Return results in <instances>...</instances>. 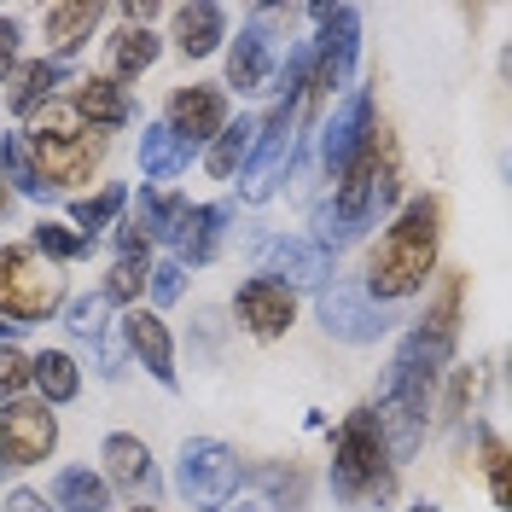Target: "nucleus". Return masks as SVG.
<instances>
[{"instance_id": "a19ab883", "label": "nucleus", "mask_w": 512, "mask_h": 512, "mask_svg": "<svg viewBox=\"0 0 512 512\" xmlns=\"http://www.w3.org/2000/svg\"><path fill=\"white\" fill-rule=\"evenodd\" d=\"M18 332H24V326H12V320H0V344H18Z\"/></svg>"}, {"instance_id": "f257e3e1", "label": "nucleus", "mask_w": 512, "mask_h": 512, "mask_svg": "<svg viewBox=\"0 0 512 512\" xmlns=\"http://www.w3.org/2000/svg\"><path fill=\"white\" fill-rule=\"evenodd\" d=\"M460 303H466V280L448 268L443 280H437V297H431V309L425 320L408 326V338L396 344L390 355V367H384V384H379V419L384 431V448H390V460H408L425 437V414H431V390L443 379V367L454 361V338H460Z\"/></svg>"}, {"instance_id": "4c0bfd02", "label": "nucleus", "mask_w": 512, "mask_h": 512, "mask_svg": "<svg viewBox=\"0 0 512 512\" xmlns=\"http://www.w3.org/2000/svg\"><path fill=\"white\" fill-rule=\"evenodd\" d=\"M117 262H152V239L140 233V222H117Z\"/></svg>"}, {"instance_id": "39448f33", "label": "nucleus", "mask_w": 512, "mask_h": 512, "mask_svg": "<svg viewBox=\"0 0 512 512\" xmlns=\"http://www.w3.org/2000/svg\"><path fill=\"white\" fill-rule=\"evenodd\" d=\"M309 18L320 24V35H315V70H309L303 111H315L320 99L338 94L355 76V53H361V12L355 6H315Z\"/></svg>"}, {"instance_id": "c85d7f7f", "label": "nucleus", "mask_w": 512, "mask_h": 512, "mask_svg": "<svg viewBox=\"0 0 512 512\" xmlns=\"http://www.w3.org/2000/svg\"><path fill=\"white\" fill-rule=\"evenodd\" d=\"M123 204H128V187H123V181H105L99 192H88V198H76V204H70V222L82 227V239H88V233H99V227L117 222V210H123Z\"/></svg>"}, {"instance_id": "ea45409f", "label": "nucleus", "mask_w": 512, "mask_h": 512, "mask_svg": "<svg viewBox=\"0 0 512 512\" xmlns=\"http://www.w3.org/2000/svg\"><path fill=\"white\" fill-rule=\"evenodd\" d=\"M6 512H53V507H47L35 489H12V495H6Z\"/></svg>"}, {"instance_id": "412c9836", "label": "nucleus", "mask_w": 512, "mask_h": 512, "mask_svg": "<svg viewBox=\"0 0 512 512\" xmlns=\"http://www.w3.org/2000/svg\"><path fill=\"white\" fill-rule=\"evenodd\" d=\"M99 6H47V18H41V30H47V59H70V53H82L99 30Z\"/></svg>"}, {"instance_id": "9d476101", "label": "nucleus", "mask_w": 512, "mask_h": 512, "mask_svg": "<svg viewBox=\"0 0 512 512\" xmlns=\"http://www.w3.org/2000/svg\"><path fill=\"white\" fill-rule=\"evenodd\" d=\"M24 146H30V163H35V175H41V187L59 192V187H82V181H94L99 158L111 152V134H94V128H82V134H70V140L24 134Z\"/></svg>"}, {"instance_id": "f03ea898", "label": "nucleus", "mask_w": 512, "mask_h": 512, "mask_svg": "<svg viewBox=\"0 0 512 512\" xmlns=\"http://www.w3.org/2000/svg\"><path fill=\"white\" fill-rule=\"evenodd\" d=\"M437 239H443V198L437 192H419L396 210V222L384 227V239L367 251V274L361 286L373 303H408L431 286L437 274Z\"/></svg>"}, {"instance_id": "2eb2a0df", "label": "nucleus", "mask_w": 512, "mask_h": 512, "mask_svg": "<svg viewBox=\"0 0 512 512\" xmlns=\"http://www.w3.org/2000/svg\"><path fill=\"white\" fill-rule=\"evenodd\" d=\"M163 123H169L192 152H198V146H210V140L227 128V94H222V88H210V82L175 88V94H169V111H163Z\"/></svg>"}, {"instance_id": "4468645a", "label": "nucleus", "mask_w": 512, "mask_h": 512, "mask_svg": "<svg viewBox=\"0 0 512 512\" xmlns=\"http://www.w3.org/2000/svg\"><path fill=\"white\" fill-rule=\"evenodd\" d=\"M233 315H239V326H245L251 338L274 344V338H286L291 326H297V291H286V286H274V280H262V274H251L245 286L233 291Z\"/></svg>"}, {"instance_id": "a878e982", "label": "nucleus", "mask_w": 512, "mask_h": 512, "mask_svg": "<svg viewBox=\"0 0 512 512\" xmlns=\"http://www.w3.org/2000/svg\"><path fill=\"white\" fill-rule=\"evenodd\" d=\"M64 82V64L59 59H35V64H18L12 70V94H6V105L18 111V117H35L47 99H53V88Z\"/></svg>"}, {"instance_id": "aec40b11", "label": "nucleus", "mask_w": 512, "mask_h": 512, "mask_svg": "<svg viewBox=\"0 0 512 512\" xmlns=\"http://www.w3.org/2000/svg\"><path fill=\"white\" fill-rule=\"evenodd\" d=\"M227 41V12L216 0H198V6H175V47L187 59H210Z\"/></svg>"}, {"instance_id": "423d86ee", "label": "nucleus", "mask_w": 512, "mask_h": 512, "mask_svg": "<svg viewBox=\"0 0 512 512\" xmlns=\"http://www.w3.org/2000/svg\"><path fill=\"white\" fill-rule=\"evenodd\" d=\"M280 18H286L280 6H256L251 12V24L227 47V88H239V94H274V76H280V59H286Z\"/></svg>"}, {"instance_id": "0eeeda50", "label": "nucleus", "mask_w": 512, "mask_h": 512, "mask_svg": "<svg viewBox=\"0 0 512 512\" xmlns=\"http://www.w3.org/2000/svg\"><path fill=\"white\" fill-rule=\"evenodd\" d=\"M315 315L326 326V338H338V344H379L384 332L396 326V315L384 303H373L361 280H344V274H332L315 291Z\"/></svg>"}, {"instance_id": "f8f14e48", "label": "nucleus", "mask_w": 512, "mask_h": 512, "mask_svg": "<svg viewBox=\"0 0 512 512\" xmlns=\"http://www.w3.org/2000/svg\"><path fill=\"white\" fill-rule=\"evenodd\" d=\"M256 274L262 280H274V286H326L332 280V251H320L315 239H303V233H274V239H262V251H256Z\"/></svg>"}, {"instance_id": "e433bc0d", "label": "nucleus", "mask_w": 512, "mask_h": 512, "mask_svg": "<svg viewBox=\"0 0 512 512\" xmlns=\"http://www.w3.org/2000/svg\"><path fill=\"white\" fill-rule=\"evenodd\" d=\"M30 390V355L18 344H0V402H18Z\"/></svg>"}, {"instance_id": "72a5a7b5", "label": "nucleus", "mask_w": 512, "mask_h": 512, "mask_svg": "<svg viewBox=\"0 0 512 512\" xmlns=\"http://www.w3.org/2000/svg\"><path fill=\"white\" fill-rule=\"evenodd\" d=\"M146 268H152V262H111V274H105L99 297H105V303H123V309H134V303H140V291H146Z\"/></svg>"}, {"instance_id": "c9c22d12", "label": "nucleus", "mask_w": 512, "mask_h": 512, "mask_svg": "<svg viewBox=\"0 0 512 512\" xmlns=\"http://www.w3.org/2000/svg\"><path fill=\"white\" fill-rule=\"evenodd\" d=\"M146 291H152V303H158V309H169V303H181V291H187V268H181L175 256H163V262H152V268H146Z\"/></svg>"}, {"instance_id": "ddd939ff", "label": "nucleus", "mask_w": 512, "mask_h": 512, "mask_svg": "<svg viewBox=\"0 0 512 512\" xmlns=\"http://www.w3.org/2000/svg\"><path fill=\"white\" fill-rule=\"evenodd\" d=\"M367 134H373V94H367V88H344L332 123L320 128V169H326L332 181H344V169L361 158Z\"/></svg>"}, {"instance_id": "a211bd4d", "label": "nucleus", "mask_w": 512, "mask_h": 512, "mask_svg": "<svg viewBox=\"0 0 512 512\" xmlns=\"http://www.w3.org/2000/svg\"><path fill=\"white\" fill-rule=\"evenodd\" d=\"M70 111L94 134H111V128L134 123V94H128L123 82H111V76H82L76 94H70Z\"/></svg>"}, {"instance_id": "f3484780", "label": "nucleus", "mask_w": 512, "mask_h": 512, "mask_svg": "<svg viewBox=\"0 0 512 512\" xmlns=\"http://www.w3.org/2000/svg\"><path fill=\"white\" fill-rule=\"evenodd\" d=\"M99 460H105V483H117L128 495H146V507H152V495H158V466H152V448L140 443V437L111 431V437L99 443Z\"/></svg>"}, {"instance_id": "b1692460", "label": "nucleus", "mask_w": 512, "mask_h": 512, "mask_svg": "<svg viewBox=\"0 0 512 512\" xmlns=\"http://www.w3.org/2000/svg\"><path fill=\"white\" fill-rule=\"evenodd\" d=\"M187 163H192V146L175 134V128L146 123V134H140V169H146V181H175Z\"/></svg>"}, {"instance_id": "4be33fe9", "label": "nucleus", "mask_w": 512, "mask_h": 512, "mask_svg": "<svg viewBox=\"0 0 512 512\" xmlns=\"http://www.w3.org/2000/svg\"><path fill=\"white\" fill-rule=\"evenodd\" d=\"M187 216H192V204L181 198V192H158V187H146L140 198H134V216H128V222H140V233H146L152 245H175Z\"/></svg>"}, {"instance_id": "5701e85b", "label": "nucleus", "mask_w": 512, "mask_h": 512, "mask_svg": "<svg viewBox=\"0 0 512 512\" xmlns=\"http://www.w3.org/2000/svg\"><path fill=\"white\" fill-rule=\"evenodd\" d=\"M30 384L41 390L47 408H64V402H76V390H82V367H76L70 350H41V355H30Z\"/></svg>"}, {"instance_id": "79ce46f5", "label": "nucleus", "mask_w": 512, "mask_h": 512, "mask_svg": "<svg viewBox=\"0 0 512 512\" xmlns=\"http://www.w3.org/2000/svg\"><path fill=\"white\" fill-rule=\"evenodd\" d=\"M12 210V187H6V175H0V216Z\"/></svg>"}, {"instance_id": "37998d69", "label": "nucleus", "mask_w": 512, "mask_h": 512, "mask_svg": "<svg viewBox=\"0 0 512 512\" xmlns=\"http://www.w3.org/2000/svg\"><path fill=\"white\" fill-rule=\"evenodd\" d=\"M128 512H158V507H128Z\"/></svg>"}, {"instance_id": "7c9ffc66", "label": "nucleus", "mask_w": 512, "mask_h": 512, "mask_svg": "<svg viewBox=\"0 0 512 512\" xmlns=\"http://www.w3.org/2000/svg\"><path fill=\"white\" fill-rule=\"evenodd\" d=\"M30 251L41 256V262H53V268H59V262H76V256L88 251V239H82L76 227H64V222L47 216V222L30 227Z\"/></svg>"}, {"instance_id": "7ed1b4c3", "label": "nucleus", "mask_w": 512, "mask_h": 512, "mask_svg": "<svg viewBox=\"0 0 512 512\" xmlns=\"http://www.w3.org/2000/svg\"><path fill=\"white\" fill-rule=\"evenodd\" d=\"M390 448H384V431L373 408H355L344 425H338V437H332V495L344 501V507H361V501H384L390 495Z\"/></svg>"}, {"instance_id": "2f4dec72", "label": "nucleus", "mask_w": 512, "mask_h": 512, "mask_svg": "<svg viewBox=\"0 0 512 512\" xmlns=\"http://www.w3.org/2000/svg\"><path fill=\"white\" fill-rule=\"evenodd\" d=\"M105 315H111V303L99 297V291H88V297H64V326L76 332V338H105Z\"/></svg>"}, {"instance_id": "6ab92c4d", "label": "nucleus", "mask_w": 512, "mask_h": 512, "mask_svg": "<svg viewBox=\"0 0 512 512\" xmlns=\"http://www.w3.org/2000/svg\"><path fill=\"white\" fill-rule=\"evenodd\" d=\"M233 222V204H192V216L181 222V239H175V262L181 268H204V262H216L222 251V233Z\"/></svg>"}, {"instance_id": "9b49d317", "label": "nucleus", "mask_w": 512, "mask_h": 512, "mask_svg": "<svg viewBox=\"0 0 512 512\" xmlns=\"http://www.w3.org/2000/svg\"><path fill=\"white\" fill-rule=\"evenodd\" d=\"M303 123V99H280L262 123H256V134H251V152H245V192L251 198H268L274 192V175L286 169V158H291V128Z\"/></svg>"}, {"instance_id": "6e6552de", "label": "nucleus", "mask_w": 512, "mask_h": 512, "mask_svg": "<svg viewBox=\"0 0 512 512\" xmlns=\"http://www.w3.org/2000/svg\"><path fill=\"white\" fill-rule=\"evenodd\" d=\"M239 478H245V466H239V454H233L222 437H192V443H181V460H175V489L187 495L192 507L222 512L227 495L239 489Z\"/></svg>"}, {"instance_id": "cd10ccee", "label": "nucleus", "mask_w": 512, "mask_h": 512, "mask_svg": "<svg viewBox=\"0 0 512 512\" xmlns=\"http://www.w3.org/2000/svg\"><path fill=\"white\" fill-rule=\"evenodd\" d=\"M251 134H256V123H251V117L227 123L222 134L210 140V152H204V169H210L216 181H233V175L245 169V152H251Z\"/></svg>"}, {"instance_id": "58836bf2", "label": "nucleus", "mask_w": 512, "mask_h": 512, "mask_svg": "<svg viewBox=\"0 0 512 512\" xmlns=\"http://www.w3.org/2000/svg\"><path fill=\"white\" fill-rule=\"evenodd\" d=\"M6 70H18V24L12 18H0V76Z\"/></svg>"}, {"instance_id": "c756f323", "label": "nucleus", "mask_w": 512, "mask_h": 512, "mask_svg": "<svg viewBox=\"0 0 512 512\" xmlns=\"http://www.w3.org/2000/svg\"><path fill=\"white\" fill-rule=\"evenodd\" d=\"M0 175H6V187L12 192H24V198H53V192L41 187V175H35V163H30V146H24V134H6L0 140Z\"/></svg>"}, {"instance_id": "dca6fc26", "label": "nucleus", "mask_w": 512, "mask_h": 512, "mask_svg": "<svg viewBox=\"0 0 512 512\" xmlns=\"http://www.w3.org/2000/svg\"><path fill=\"white\" fill-rule=\"evenodd\" d=\"M123 344H128V355H134V361L163 384V390H175V384H181V379H175V338H169V326H163L152 309H140V303H134V309L123 315Z\"/></svg>"}, {"instance_id": "1a4fd4ad", "label": "nucleus", "mask_w": 512, "mask_h": 512, "mask_svg": "<svg viewBox=\"0 0 512 512\" xmlns=\"http://www.w3.org/2000/svg\"><path fill=\"white\" fill-rule=\"evenodd\" d=\"M53 448H59V419L41 396L0 402V472H30L53 460Z\"/></svg>"}, {"instance_id": "f704fd0d", "label": "nucleus", "mask_w": 512, "mask_h": 512, "mask_svg": "<svg viewBox=\"0 0 512 512\" xmlns=\"http://www.w3.org/2000/svg\"><path fill=\"white\" fill-rule=\"evenodd\" d=\"M478 454H483V478H489V495H495V507H507V501H512V483H507V443H501L495 431H478Z\"/></svg>"}, {"instance_id": "393cba45", "label": "nucleus", "mask_w": 512, "mask_h": 512, "mask_svg": "<svg viewBox=\"0 0 512 512\" xmlns=\"http://www.w3.org/2000/svg\"><path fill=\"white\" fill-rule=\"evenodd\" d=\"M158 53H163V41L146 24H123V30L111 35V82H134V76H146L152 64H158Z\"/></svg>"}, {"instance_id": "bb28decb", "label": "nucleus", "mask_w": 512, "mask_h": 512, "mask_svg": "<svg viewBox=\"0 0 512 512\" xmlns=\"http://www.w3.org/2000/svg\"><path fill=\"white\" fill-rule=\"evenodd\" d=\"M53 507L59 512H105L111 507V483L94 466H64L53 478Z\"/></svg>"}, {"instance_id": "20e7f679", "label": "nucleus", "mask_w": 512, "mask_h": 512, "mask_svg": "<svg viewBox=\"0 0 512 512\" xmlns=\"http://www.w3.org/2000/svg\"><path fill=\"white\" fill-rule=\"evenodd\" d=\"M64 309V274L30 245H0V320L35 326Z\"/></svg>"}, {"instance_id": "473e14b6", "label": "nucleus", "mask_w": 512, "mask_h": 512, "mask_svg": "<svg viewBox=\"0 0 512 512\" xmlns=\"http://www.w3.org/2000/svg\"><path fill=\"white\" fill-rule=\"evenodd\" d=\"M256 483L268 489V507H280V512L303 507V472L297 466H256Z\"/></svg>"}]
</instances>
